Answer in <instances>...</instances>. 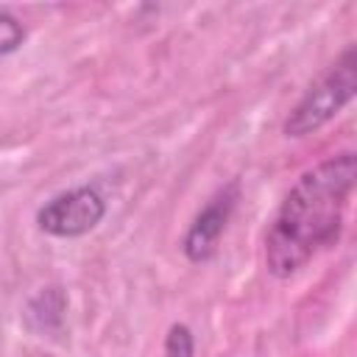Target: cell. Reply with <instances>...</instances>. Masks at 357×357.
Instances as JSON below:
<instances>
[{
  "mask_svg": "<svg viewBox=\"0 0 357 357\" xmlns=\"http://www.w3.org/2000/svg\"><path fill=\"white\" fill-rule=\"evenodd\" d=\"M354 178V151L335 153L301 173L265 231V265L273 276L298 273L318 251L337 243Z\"/></svg>",
  "mask_w": 357,
  "mask_h": 357,
  "instance_id": "obj_1",
  "label": "cell"
},
{
  "mask_svg": "<svg viewBox=\"0 0 357 357\" xmlns=\"http://www.w3.org/2000/svg\"><path fill=\"white\" fill-rule=\"evenodd\" d=\"M357 89V47L349 45L340 59L301 95V100L293 106V112L284 120L287 137H307L326 126L340 109L354 98Z\"/></svg>",
  "mask_w": 357,
  "mask_h": 357,
  "instance_id": "obj_2",
  "label": "cell"
},
{
  "mask_svg": "<svg viewBox=\"0 0 357 357\" xmlns=\"http://www.w3.org/2000/svg\"><path fill=\"white\" fill-rule=\"evenodd\" d=\"M106 215V201L92 187H75L53 195L39 212L36 223L45 234L53 237H84Z\"/></svg>",
  "mask_w": 357,
  "mask_h": 357,
  "instance_id": "obj_3",
  "label": "cell"
},
{
  "mask_svg": "<svg viewBox=\"0 0 357 357\" xmlns=\"http://www.w3.org/2000/svg\"><path fill=\"white\" fill-rule=\"evenodd\" d=\"M237 198H240V187H237V181H231L195 215V220L190 223V229L181 240V251L187 254L190 262H206L215 254L218 240L226 231V223L231 218Z\"/></svg>",
  "mask_w": 357,
  "mask_h": 357,
  "instance_id": "obj_4",
  "label": "cell"
},
{
  "mask_svg": "<svg viewBox=\"0 0 357 357\" xmlns=\"http://www.w3.org/2000/svg\"><path fill=\"white\" fill-rule=\"evenodd\" d=\"M64 310H67V296L61 287H45L39 290L28 307H25V321L33 332H59L64 324Z\"/></svg>",
  "mask_w": 357,
  "mask_h": 357,
  "instance_id": "obj_5",
  "label": "cell"
},
{
  "mask_svg": "<svg viewBox=\"0 0 357 357\" xmlns=\"http://www.w3.org/2000/svg\"><path fill=\"white\" fill-rule=\"evenodd\" d=\"M165 357H195L192 332L184 324H173L165 337Z\"/></svg>",
  "mask_w": 357,
  "mask_h": 357,
  "instance_id": "obj_6",
  "label": "cell"
},
{
  "mask_svg": "<svg viewBox=\"0 0 357 357\" xmlns=\"http://www.w3.org/2000/svg\"><path fill=\"white\" fill-rule=\"evenodd\" d=\"M22 39H25V28H22V22H20L14 14L0 11V56L14 53V50L22 45Z\"/></svg>",
  "mask_w": 357,
  "mask_h": 357,
  "instance_id": "obj_7",
  "label": "cell"
}]
</instances>
